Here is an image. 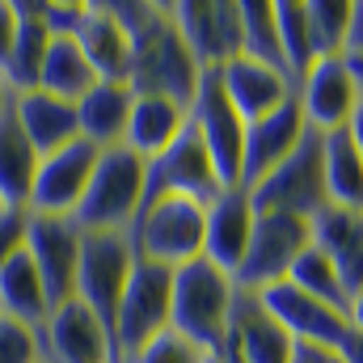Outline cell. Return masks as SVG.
I'll use <instances>...</instances> for the list:
<instances>
[{"label":"cell","instance_id":"1","mask_svg":"<svg viewBox=\"0 0 363 363\" xmlns=\"http://www.w3.org/2000/svg\"><path fill=\"white\" fill-rule=\"evenodd\" d=\"M114 21L131 38V93H157L190 110L203 68L194 64L190 47L182 43L169 4L157 0H106Z\"/></svg>","mask_w":363,"mask_h":363},{"label":"cell","instance_id":"2","mask_svg":"<svg viewBox=\"0 0 363 363\" xmlns=\"http://www.w3.org/2000/svg\"><path fill=\"white\" fill-rule=\"evenodd\" d=\"M233 296L237 283L233 274L211 267L207 258H194L174 271V317L169 330L194 342L199 351L216 355L228 338V317H233Z\"/></svg>","mask_w":363,"mask_h":363},{"label":"cell","instance_id":"3","mask_svg":"<svg viewBox=\"0 0 363 363\" xmlns=\"http://www.w3.org/2000/svg\"><path fill=\"white\" fill-rule=\"evenodd\" d=\"M144 182H148V161L140 152H131L127 144L101 148L89 190L72 211L77 228L81 233H127L140 216Z\"/></svg>","mask_w":363,"mask_h":363},{"label":"cell","instance_id":"4","mask_svg":"<svg viewBox=\"0 0 363 363\" xmlns=\"http://www.w3.org/2000/svg\"><path fill=\"white\" fill-rule=\"evenodd\" d=\"M127 233H131L135 258L178 271V267H186V262L203 258L207 207H203V203H194V199L165 194V199L144 203V207H140V216H135V224H131Z\"/></svg>","mask_w":363,"mask_h":363},{"label":"cell","instance_id":"5","mask_svg":"<svg viewBox=\"0 0 363 363\" xmlns=\"http://www.w3.org/2000/svg\"><path fill=\"white\" fill-rule=\"evenodd\" d=\"M169 317H174V271L135 258V271L127 279V291H123L114 325H110L118 363H127L152 338H161L169 330Z\"/></svg>","mask_w":363,"mask_h":363},{"label":"cell","instance_id":"6","mask_svg":"<svg viewBox=\"0 0 363 363\" xmlns=\"http://www.w3.org/2000/svg\"><path fill=\"white\" fill-rule=\"evenodd\" d=\"M250 203H254V211H283V216L317 220L330 207V190H325V135L308 131L300 140V148L283 165H274L258 186H250Z\"/></svg>","mask_w":363,"mask_h":363},{"label":"cell","instance_id":"7","mask_svg":"<svg viewBox=\"0 0 363 363\" xmlns=\"http://www.w3.org/2000/svg\"><path fill=\"white\" fill-rule=\"evenodd\" d=\"M308 245H313V220L283 216V211H258L250 250L233 274V283L241 291H267L291 274V267L300 262Z\"/></svg>","mask_w":363,"mask_h":363},{"label":"cell","instance_id":"8","mask_svg":"<svg viewBox=\"0 0 363 363\" xmlns=\"http://www.w3.org/2000/svg\"><path fill=\"white\" fill-rule=\"evenodd\" d=\"M190 123L216 165V174L224 182V190L241 186V165H245V118L237 114V106L228 101L224 81H220V68H207L199 93L190 101Z\"/></svg>","mask_w":363,"mask_h":363},{"label":"cell","instance_id":"9","mask_svg":"<svg viewBox=\"0 0 363 363\" xmlns=\"http://www.w3.org/2000/svg\"><path fill=\"white\" fill-rule=\"evenodd\" d=\"M131 271H135L131 233H81L77 300H85L106 325H114V313H118V300L127 291Z\"/></svg>","mask_w":363,"mask_h":363},{"label":"cell","instance_id":"10","mask_svg":"<svg viewBox=\"0 0 363 363\" xmlns=\"http://www.w3.org/2000/svg\"><path fill=\"white\" fill-rule=\"evenodd\" d=\"M165 194L194 199V203H203V207H211V203L224 194V182L216 174V165H211V157H207L199 131H194V123H186V131L174 140L169 152H161L157 161H148L144 203L165 199ZM144 203H140V207H144Z\"/></svg>","mask_w":363,"mask_h":363},{"label":"cell","instance_id":"11","mask_svg":"<svg viewBox=\"0 0 363 363\" xmlns=\"http://www.w3.org/2000/svg\"><path fill=\"white\" fill-rule=\"evenodd\" d=\"M26 254L47 287L51 308L77 300V271H81V228L72 216H34L26 224Z\"/></svg>","mask_w":363,"mask_h":363},{"label":"cell","instance_id":"12","mask_svg":"<svg viewBox=\"0 0 363 363\" xmlns=\"http://www.w3.org/2000/svg\"><path fill=\"white\" fill-rule=\"evenodd\" d=\"M169 13L203 72L241 55V0H178Z\"/></svg>","mask_w":363,"mask_h":363},{"label":"cell","instance_id":"13","mask_svg":"<svg viewBox=\"0 0 363 363\" xmlns=\"http://www.w3.org/2000/svg\"><path fill=\"white\" fill-rule=\"evenodd\" d=\"M97 157H101V148H93L89 140H72L68 148L43 157L38 174H34V190H30V211L34 216H72L89 190Z\"/></svg>","mask_w":363,"mask_h":363},{"label":"cell","instance_id":"14","mask_svg":"<svg viewBox=\"0 0 363 363\" xmlns=\"http://www.w3.org/2000/svg\"><path fill=\"white\" fill-rule=\"evenodd\" d=\"M359 81L347 64V55H330V60H317L308 68V77L296 85L300 97V110H304V123L308 131L317 135H330V131H342L355 114V101H359Z\"/></svg>","mask_w":363,"mask_h":363},{"label":"cell","instance_id":"15","mask_svg":"<svg viewBox=\"0 0 363 363\" xmlns=\"http://www.w3.org/2000/svg\"><path fill=\"white\" fill-rule=\"evenodd\" d=\"M38 334H43L47 363H118L110 325L85 300H68V304L51 308V317Z\"/></svg>","mask_w":363,"mask_h":363},{"label":"cell","instance_id":"16","mask_svg":"<svg viewBox=\"0 0 363 363\" xmlns=\"http://www.w3.org/2000/svg\"><path fill=\"white\" fill-rule=\"evenodd\" d=\"M296 347L300 342L271 317V308L262 304V296L237 287L233 317H228V338H224L220 351H228L237 363H291Z\"/></svg>","mask_w":363,"mask_h":363},{"label":"cell","instance_id":"17","mask_svg":"<svg viewBox=\"0 0 363 363\" xmlns=\"http://www.w3.org/2000/svg\"><path fill=\"white\" fill-rule=\"evenodd\" d=\"M258 296H262V304L271 308V317L291 334V338H296V342H300V347H325V351H338V347L347 342V334H351L347 313H338V308L313 300L308 291L291 287L287 279L274 283V287H267V291H258Z\"/></svg>","mask_w":363,"mask_h":363},{"label":"cell","instance_id":"18","mask_svg":"<svg viewBox=\"0 0 363 363\" xmlns=\"http://www.w3.org/2000/svg\"><path fill=\"white\" fill-rule=\"evenodd\" d=\"M308 135V123H304V110H300V97L291 93L274 114L258 118V123H245V165H241V186H258V182L271 174L274 165H283L300 140Z\"/></svg>","mask_w":363,"mask_h":363},{"label":"cell","instance_id":"19","mask_svg":"<svg viewBox=\"0 0 363 363\" xmlns=\"http://www.w3.org/2000/svg\"><path fill=\"white\" fill-rule=\"evenodd\" d=\"M254 203H250V190L245 186H233L224 190L211 207H207V237H203V258L211 267H220L224 274H237L245 250H250V237H254Z\"/></svg>","mask_w":363,"mask_h":363},{"label":"cell","instance_id":"20","mask_svg":"<svg viewBox=\"0 0 363 363\" xmlns=\"http://www.w3.org/2000/svg\"><path fill=\"white\" fill-rule=\"evenodd\" d=\"M220 81H224L228 101L237 106V114H241L245 123H258V118L274 114V110L296 93L283 72H274V68L258 64V60H250V55L228 60V64L220 68Z\"/></svg>","mask_w":363,"mask_h":363},{"label":"cell","instance_id":"21","mask_svg":"<svg viewBox=\"0 0 363 363\" xmlns=\"http://www.w3.org/2000/svg\"><path fill=\"white\" fill-rule=\"evenodd\" d=\"M313 245L334 262L347 296L363 291V211L325 207L313 220Z\"/></svg>","mask_w":363,"mask_h":363},{"label":"cell","instance_id":"22","mask_svg":"<svg viewBox=\"0 0 363 363\" xmlns=\"http://www.w3.org/2000/svg\"><path fill=\"white\" fill-rule=\"evenodd\" d=\"M77 47L85 51L97 81H110V85H127L131 81V38H127V30L114 21V13L106 4H85V21L77 30Z\"/></svg>","mask_w":363,"mask_h":363},{"label":"cell","instance_id":"23","mask_svg":"<svg viewBox=\"0 0 363 363\" xmlns=\"http://www.w3.org/2000/svg\"><path fill=\"white\" fill-rule=\"evenodd\" d=\"M13 114L26 131V140L34 144L38 157H51L60 148H68L72 140H81V123H77V106L72 101H60L43 89L17 93L13 101Z\"/></svg>","mask_w":363,"mask_h":363},{"label":"cell","instance_id":"24","mask_svg":"<svg viewBox=\"0 0 363 363\" xmlns=\"http://www.w3.org/2000/svg\"><path fill=\"white\" fill-rule=\"evenodd\" d=\"M190 123V110L169 101V97H157V93H135L131 101V118H127V148L140 152L144 161H157L161 152L174 148L182 131Z\"/></svg>","mask_w":363,"mask_h":363},{"label":"cell","instance_id":"25","mask_svg":"<svg viewBox=\"0 0 363 363\" xmlns=\"http://www.w3.org/2000/svg\"><path fill=\"white\" fill-rule=\"evenodd\" d=\"M13 13H17V38H13L9 64H4V77H9L13 93H30L38 89L43 60H47V47H51L47 0H13Z\"/></svg>","mask_w":363,"mask_h":363},{"label":"cell","instance_id":"26","mask_svg":"<svg viewBox=\"0 0 363 363\" xmlns=\"http://www.w3.org/2000/svg\"><path fill=\"white\" fill-rule=\"evenodd\" d=\"M131 85H110L97 81L81 101H77V123H81V140H89L93 148H118L127 140V118H131Z\"/></svg>","mask_w":363,"mask_h":363},{"label":"cell","instance_id":"27","mask_svg":"<svg viewBox=\"0 0 363 363\" xmlns=\"http://www.w3.org/2000/svg\"><path fill=\"white\" fill-rule=\"evenodd\" d=\"M38 152L26 140L21 123L13 110L0 114V203L9 211H30V190H34V174H38Z\"/></svg>","mask_w":363,"mask_h":363},{"label":"cell","instance_id":"28","mask_svg":"<svg viewBox=\"0 0 363 363\" xmlns=\"http://www.w3.org/2000/svg\"><path fill=\"white\" fill-rule=\"evenodd\" d=\"M0 317H13L30 330H43L51 317V300L47 287L34 271V258L26 254V245L0 267Z\"/></svg>","mask_w":363,"mask_h":363},{"label":"cell","instance_id":"29","mask_svg":"<svg viewBox=\"0 0 363 363\" xmlns=\"http://www.w3.org/2000/svg\"><path fill=\"white\" fill-rule=\"evenodd\" d=\"M93 85H97V72L89 68V60H85V51L77 47V38H55V34H51V47H47V60H43L38 89L77 106Z\"/></svg>","mask_w":363,"mask_h":363},{"label":"cell","instance_id":"30","mask_svg":"<svg viewBox=\"0 0 363 363\" xmlns=\"http://www.w3.org/2000/svg\"><path fill=\"white\" fill-rule=\"evenodd\" d=\"M325 190L330 207L363 211V157L355 152L347 127L325 135Z\"/></svg>","mask_w":363,"mask_h":363},{"label":"cell","instance_id":"31","mask_svg":"<svg viewBox=\"0 0 363 363\" xmlns=\"http://www.w3.org/2000/svg\"><path fill=\"white\" fill-rule=\"evenodd\" d=\"M274 21H279V47H283L287 81L296 89L308 77V68L317 64L313 30H308V0H274Z\"/></svg>","mask_w":363,"mask_h":363},{"label":"cell","instance_id":"32","mask_svg":"<svg viewBox=\"0 0 363 363\" xmlns=\"http://www.w3.org/2000/svg\"><path fill=\"white\" fill-rule=\"evenodd\" d=\"M241 55L267 64L287 77L283 47H279V21H274V0H241Z\"/></svg>","mask_w":363,"mask_h":363},{"label":"cell","instance_id":"33","mask_svg":"<svg viewBox=\"0 0 363 363\" xmlns=\"http://www.w3.org/2000/svg\"><path fill=\"white\" fill-rule=\"evenodd\" d=\"M287 283H291V287H300V291H308L313 300H321V304L338 308V313H347V308H351V296H347L342 279H338V271H334V262H330L317 245H308V250L300 254V262L291 267Z\"/></svg>","mask_w":363,"mask_h":363},{"label":"cell","instance_id":"34","mask_svg":"<svg viewBox=\"0 0 363 363\" xmlns=\"http://www.w3.org/2000/svg\"><path fill=\"white\" fill-rule=\"evenodd\" d=\"M351 4L355 0H308V30L317 60L347 55V34H351Z\"/></svg>","mask_w":363,"mask_h":363},{"label":"cell","instance_id":"35","mask_svg":"<svg viewBox=\"0 0 363 363\" xmlns=\"http://www.w3.org/2000/svg\"><path fill=\"white\" fill-rule=\"evenodd\" d=\"M0 363H47L43 334L13 317H0Z\"/></svg>","mask_w":363,"mask_h":363},{"label":"cell","instance_id":"36","mask_svg":"<svg viewBox=\"0 0 363 363\" xmlns=\"http://www.w3.org/2000/svg\"><path fill=\"white\" fill-rule=\"evenodd\" d=\"M203 359H207V351H199V347L186 342L182 334L165 330L161 338H152L144 351H135L127 363H203Z\"/></svg>","mask_w":363,"mask_h":363},{"label":"cell","instance_id":"37","mask_svg":"<svg viewBox=\"0 0 363 363\" xmlns=\"http://www.w3.org/2000/svg\"><path fill=\"white\" fill-rule=\"evenodd\" d=\"M26 224H30V211H9V207H0V267L26 245Z\"/></svg>","mask_w":363,"mask_h":363},{"label":"cell","instance_id":"38","mask_svg":"<svg viewBox=\"0 0 363 363\" xmlns=\"http://www.w3.org/2000/svg\"><path fill=\"white\" fill-rule=\"evenodd\" d=\"M13 38H17V13H13V0H0V72L9 64Z\"/></svg>","mask_w":363,"mask_h":363},{"label":"cell","instance_id":"39","mask_svg":"<svg viewBox=\"0 0 363 363\" xmlns=\"http://www.w3.org/2000/svg\"><path fill=\"white\" fill-rule=\"evenodd\" d=\"M347 60H363V0L351 4V34H347Z\"/></svg>","mask_w":363,"mask_h":363},{"label":"cell","instance_id":"40","mask_svg":"<svg viewBox=\"0 0 363 363\" xmlns=\"http://www.w3.org/2000/svg\"><path fill=\"white\" fill-rule=\"evenodd\" d=\"M347 135H351L355 152L363 157V93H359V101H355V114H351V123H347Z\"/></svg>","mask_w":363,"mask_h":363},{"label":"cell","instance_id":"41","mask_svg":"<svg viewBox=\"0 0 363 363\" xmlns=\"http://www.w3.org/2000/svg\"><path fill=\"white\" fill-rule=\"evenodd\" d=\"M338 355H342L347 363H363V334H355V330H351V334H347V342L338 347Z\"/></svg>","mask_w":363,"mask_h":363},{"label":"cell","instance_id":"42","mask_svg":"<svg viewBox=\"0 0 363 363\" xmlns=\"http://www.w3.org/2000/svg\"><path fill=\"white\" fill-rule=\"evenodd\" d=\"M347 321H351V330L363 334V291L359 296H351V308H347Z\"/></svg>","mask_w":363,"mask_h":363},{"label":"cell","instance_id":"43","mask_svg":"<svg viewBox=\"0 0 363 363\" xmlns=\"http://www.w3.org/2000/svg\"><path fill=\"white\" fill-rule=\"evenodd\" d=\"M13 101H17V93H13V85H9V77L0 72V114L13 110Z\"/></svg>","mask_w":363,"mask_h":363},{"label":"cell","instance_id":"44","mask_svg":"<svg viewBox=\"0 0 363 363\" xmlns=\"http://www.w3.org/2000/svg\"><path fill=\"white\" fill-rule=\"evenodd\" d=\"M308 355H313V363H347L338 351H325V347H308Z\"/></svg>","mask_w":363,"mask_h":363},{"label":"cell","instance_id":"45","mask_svg":"<svg viewBox=\"0 0 363 363\" xmlns=\"http://www.w3.org/2000/svg\"><path fill=\"white\" fill-rule=\"evenodd\" d=\"M291 363H313V355H308V347H296V355H291Z\"/></svg>","mask_w":363,"mask_h":363},{"label":"cell","instance_id":"46","mask_svg":"<svg viewBox=\"0 0 363 363\" xmlns=\"http://www.w3.org/2000/svg\"><path fill=\"white\" fill-rule=\"evenodd\" d=\"M351 64V72H355V81H359V89H363V60H347Z\"/></svg>","mask_w":363,"mask_h":363},{"label":"cell","instance_id":"47","mask_svg":"<svg viewBox=\"0 0 363 363\" xmlns=\"http://www.w3.org/2000/svg\"><path fill=\"white\" fill-rule=\"evenodd\" d=\"M203 363H220V355H207V359H203Z\"/></svg>","mask_w":363,"mask_h":363},{"label":"cell","instance_id":"48","mask_svg":"<svg viewBox=\"0 0 363 363\" xmlns=\"http://www.w3.org/2000/svg\"><path fill=\"white\" fill-rule=\"evenodd\" d=\"M0 207H4V203H0Z\"/></svg>","mask_w":363,"mask_h":363}]
</instances>
